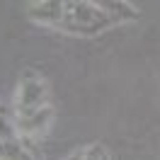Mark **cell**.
Here are the masks:
<instances>
[{
	"label": "cell",
	"mask_w": 160,
	"mask_h": 160,
	"mask_svg": "<svg viewBox=\"0 0 160 160\" xmlns=\"http://www.w3.org/2000/svg\"><path fill=\"white\" fill-rule=\"evenodd\" d=\"M121 24L107 2H88V0H73L63 8V22L58 32L75 34V37H97L102 32Z\"/></svg>",
	"instance_id": "1"
},
{
	"label": "cell",
	"mask_w": 160,
	"mask_h": 160,
	"mask_svg": "<svg viewBox=\"0 0 160 160\" xmlns=\"http://www.w3.org/2000/svg\"><path fill=\"white\" fill-rule=\"evenodd\" d=\"M49 104V82L34 70H24L15 88V117H24Z\"/></svg>",
	"instance_id": "2"
},
{
	"label": "cell",
	"mask_w": 160,
	"mask_h": 160,
	"mask_svg": "<svg viewBox=\"0 0 160 160\" xmlns=\"http://www.w3.org/2000/svg\"><path fill=\"white\" fill-rule=\"evenodd\" d=\"M51 124H53V107L51 104L32 112V114H24V117H15V129L24 138H39L44 133H49Z\"/></svg>",
	"instance_id": "3"
},
{
	"label": "cell",
	"mask_w": 160,
	"mask_h": 160,
	"mask_svg": "<svg viewBox=\"0 0 160 160\" xmlns=\"http://www.w3.org/2000/svg\"><path fill=\"white\" fill-rule=\"evenodd\" d=\"M63 8H66V2H61V0H37V2L27 5V12L34 22L51 27V29H58L63 22Z\"/></svg>",
	"instance_id": "4"
},
{
	"label": "cell",
	"mask_w": 160,
	"mask_h": 160,
	"mask_svg": "<svg viewBox=\"0 0 160 160\" xmlns=\"http://www.w3.org/2000/svg\"><path fill=\"white\" fill-rule=\"evenodd\" d=\"M0 160H34V155L17 141H0Z\"/></svg>",
	"instance_id": "5"
},
{
	"label": "cell",
	"mask_w": 160,
	"mask_h": 160,
	"mask_svg": "<svg viewBox=\"0 0 160 160\" xmlns=\"http://www.w3.org/2000/svg\"><path fill=\"white\" fill-rule=\"evenodd\" d=\"M78 158L80 160H109V153L102 143H92L88 148H80L78 150Z\"/></svg>",
	"instance_id": "6"
}]
</instances>
